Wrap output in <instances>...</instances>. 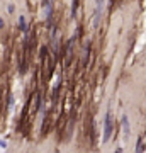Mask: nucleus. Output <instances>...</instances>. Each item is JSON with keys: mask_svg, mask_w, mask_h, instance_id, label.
<instances>
[{"mask_svg": "<svg viewBox=\"0 0 146 153\" xmlns=\"http://www.w3.org/2000/svg\"><path fill=\"white\" fill-rule=\"evenodd\" d=\"M112 129H114V121H112V112L107 111V114H105V121H104V138L102 141L107 143L112 136Z\"/></svg>", "mask_w": 146, "mask_h": 153, "instance_id": "f257e3e1", "label": "nucleus"}, {"mask_svg": "<svg viewBox=\"0 0 146 153\" xmlns=\"http://www.w3.org/2000/svg\"><path fill=\"white\" fill-rule=\"evenodd\" d=\"M102 12H104V0H95V21H93V26L95 27L100 24Z\"/></svg>", "mask_w": 146, "mask_h": 153, "instance_id": "f03ea898", "label": "nucleus"}, {"mask_svg": "<svg viewBox=\"0 0 146 153\" xmlns=\"http://www.w3.org/2000/svg\"><path fill=\"white\" fill-rule=\"evenodd\" d=\"M121 124H122V134H124V138L127 140V138L131 136V123H129V117L127 116H122V119H121Z\"/></svg>", "mask_w": 146, "mask_h": 153, "instance_id": "7ed1b4c3", "label": "nucleus"}, {"mask_svg": "<svg viewBox=\"0 0 146 153\" xmlns=\"http://www.w3.org/2000/svg\"><path fill=\"white\" fill-rule=\"evenodd\" d=\"M43 9H44V16H46L48 22H51V12H53V5H51V0H43Z\"/></svg>", "mask_w": 146, "mask_h": 153, "instance_id": "20e7f679", "label": "nucleus"}, {"mask_svg": "<svg viewBox=\"0 0 146 153\" xmlns=\"http://www.w3.org/2000/svg\"><path fill=\"white\" fill-rule=\"evenodd\" d=\"M136 153H145V140H143V136L138 138V141H136Z\"/></svg>", "mask_w": 146, "mask_h": 153, "instance_id": "39448f33", "label": "nucleus"}, {"mask_svg": "<svg viewBox=\"0 0 146 153\" xmlns=\"http://www.w3.org/2000/svg\"><path fill=\"white\" fill-rule=\"evenodd\" d=\"M19 29L24 31V33H27V24H26V17H24V16L19 17Z\"/></svg>", "mask_w": 146, "mask_h": 153, "instance_id": "423d86ee", "label": "nucleus"}, {"mask_svg": "<svg viewBox=\"0 0 146 153\" xmlns=\"http://www.w3.org/2000/svg\"><path fill=\"white\" fill-rule=\"evenodd\" d=\"M5 27V22H4V19H2V17H0V29H4Z\"/></svg>", "mask_w": 146, "mask_h": 153, "instance_id": "0eeeda50", "label": "nucleus"}, {"mask_svg": "<svg viewBox=\"0 0 146 153\" xmlns=\"http://www.w3.org/2000/svg\"><path fill=\"white\" fill-rule=\"evenodd\" d=\"M0 146H2V148H7V141H4V140H0Z\"/></svg>", "mask_w": 146, "mask_h": 153, "instance_id": "6e6552de", "label": "nucleus"}, {"mask_svg": "<svg viewBox=\"0 0 146 153\" xmlns=\"http://www.w3.org/2000/svg\"><path fill=\"white\" fill-rule=\"evenodd\" d=\"M12 104H14V97L10 95V97H9V107H12Z\"/></svg>", "mask_w": 146, "mask_h": 153, "instance_id": "1a4fd4ad", "label": "nucleus"}, {"mask_svg": "<svg viewBox=\"0 0 146 153\" xmlns=\"http://www.w3.org/2000/svg\"><path fill=\"white\" fill-rule=\"evenodd\" d=\"M14 10H16V7H14V5H9V12H10V14H12V12H14Z\"/></svg>", "mask_w": 146, "mask_h": 153, "instance_id": "9d476101", "label": "nucleus"}, {"mask_svg": "<svg viewBox=\"0 0 146 153\" xmlns=\"http://www.w3.org/2000/svg\"><path fill=\"white\" fill-rule=\"evenodd\" d=\"M116 153H122V148H119V150H117V152H116Z\"/></svg>", "mask_w": 146, "mask_h": 153, "instance_id": "9b49d317", "label": "nucleus"}, {"mask_svg": "<svg viewBox=\"0 0 146 153\" xmlns=\"http://www.w3.org/2000/svg\"><path fill=\"white\" fill-rule=\"evenodd\" d=\"M110 2H114V0H110Z\"/></svg>", "mask_w": 146, "mask_h": 153, "instance_id": "f8f14e48", "label": "nucleus"}]
</instances>
